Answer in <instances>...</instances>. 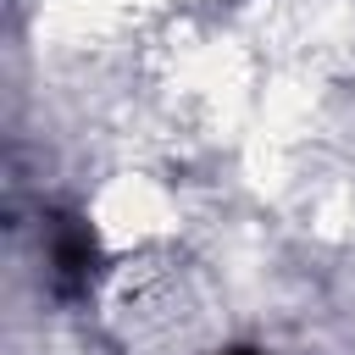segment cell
I'll use <instances>...</instances> for the list:
<instances>
[{"mask_svg": "<svg viewBox=\"0 0 355 355\" xmlns=\"http://www.w3.org/2000/svg\"><path fill=\"white\" fill-rule=\"evenodd\" d=\"M50 261H55L61 288H83V283H89V272H94V233H89L83 222L61 216V222H55V233H50Z\"/></svg>", "mask_w": 355, "mask_h": 355, "instance_id": "cell-1", "label": "cell"}, {"mask_svg": "<svg viewBox=\"0 0 355 355\" xmlns=\"http://www.w3.org/2000/svg\"><path fill=\"white\" fill-rule=\"evenodd\" d=\"M239 355H255V349H239Z\"/></svg>", "mask_w": 355, "mask_h": 355, "instance_id": "cell-2", "label": "cell"}]
</instances>
